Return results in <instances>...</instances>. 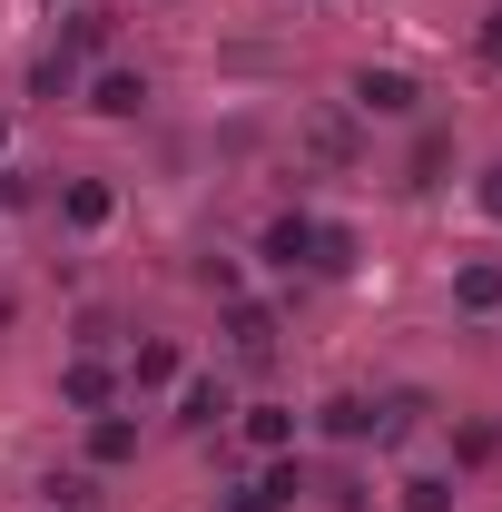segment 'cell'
Here are the masks:
<instances>
[{"mask_svg":"<svg viewBox=\"0 0 502 512\" xmlns=\"http://www.w3.org/2000/svg\"><path fill=\"white\" fill-rule=\"evenodd\" d=\"M0 148H10V119H0Z\"/></svg>","mask_w":502,"mask_h":512,"instance_id":"44dd1931","label":"cell"},{"mask_svg":"<svg viewBox=\"0 0 502 512\" xmlns=\"http://www.w3.org/2000/svg\"><path fill=\"white\" fill-rule=\"evenodd\" d=\"M50 503L60 512H99V483H89V473H50Z\"/></svg>","mask_w":502,"mask_h":512,"instance_id":"9a60e30c","label":"cell"},{"mask_svg":"<svg viewBox=\"0 0 502 512\" xmlns=\"http://www.w3.org/2000/svg\"><path fill=\"white\" fill-rule=\"evenodd\" d=\"M453 306H463V316H493L502 306V266H463V276H453Z\"/></svg>","mask_w":502,"mask_h":512,"instance_id":"9c48e42d","label":"cell"},{"mask_svg":"<svg viewBox=\"0 0 502 512\" xmlns=\"http://www.w3.org/2000/svg\"><path fill=\"white\" fill-rule=\"evenodd\" d=\"M227 335H237V355H266V345H276V316H266V306H237Z\"/></svg>","mask_w":502,"mask_h":512,"instance_id":"4fadbf2b","label":"cell"},{"mask_svg":"<svg viewBox=\"0 0 502 512\" xmlns=\"http://www.w3.org/2000/svg\"><path fill=\"white\" fill-rule=\"evenodd\" d=\"M227 414H237V404H227V384H178V424H197V434H207V424H227Z\"/></svg>","mask_w":502,"mask_h":512,"instance_id":"ba28073f","label":"cell"},{"mask_svg":"<svg viewBox=\"0 0 502 512\" xmlns=\"http://www.w3.org/2000/svg\"><path fill=\"white\" fill-rule=\"evenodd\" d=\"M493 444H502L493 424H463V434H453V463H493Z\"/></svg>","mask_w":502,"mask_h":512,"instance_id":"ac0fdd59","label":"cell"},{"mask_svg":"<svg viewBox=\"0 0 502 512\" xmlns=\"http://www.w3.org/2000/svg\"><path fill=\"white\" fill-rule=\"evenodd\" d=\"M404 512H453V483H443V473H414V483H404Z\"/></svg>","mask_w":502,"mask_h":512,"instance_id":"2e32d148","label":"cell"},{"mask_svg":"<svg viewBox=\"0 0 502 512\" xmlns=\"http://www.w3.org/2000/svg\"><path fill=\"white\" fill-rule=\"evenodd\" d=\"M443 158H453V138H443V128H424V138H414V188H434Z\"/></svg>","mask_w":502,"mask_h":512,"instance_id":"5bb4252c","label":"cell"},{"mask_svg":"<svg viewBox=\"0 0 502 512\" xmlns=\"http://www.w3.org/2000/svg\"><path fill=\"white\" fill-rule=\"evenodd\" d=\"M247 444L256 453H296V404H247Z\"/></svg>","mask_w":502,"mask_h":512,"instance_id":"52a82bcc","label":"cell"},{"mask_svg":"<svg viewBox=\"0 0 502 512\" xmlns=\"http://www.w3.org/2000/svg\"><path fill=\"white\" fill-rule=\"evenodd\" d=\"M128 384H138V394L178 384V345H138V355H128Z\"/></svg>","mask_w":502,"mask_h":512,"instance_id":"30bf717a","label":"cell"},{"mask_svg":"<svg viewBox=\"0 0 502 512\" xmlns=\"http://www.w3.org/2000/svg\"><path fill=\"white\" fill-rule=\"evenodd\" d=\"M79 50H109V10H79V20H69V50H60V60H79Z\"/></svg>","mask_w":502,"mask_h":512,"instance_id":"e0dca14e","label":"cell"},{"mask_svg":"<svg viewBox=\"0 0 502 512\" xmlns=\"http://www.w3.org/2000/svg\"><path fill=\"white\" fill-rule=\"evenodd\" d=\"M473 207H483V217H493V227H502V158H493V168H483V188H473Z\"/></svg>","mask_w":502,"mask_h":512,"instance_id":"d6986e66","label":"cell"},{"mask_svg":"<svg viewBox=\"0 0 502 512\" xmlns=\"http://www.w3.org/2000/svg\"><path fill=\"white\" fill-rule=\"evenodd\" d=\"M315 266H325V276H345V266H355V227L315 217Z\"/></svg>","mask_w":502,"mask_h":512,"instance_id":"7c38bea8","label":"cell"},{"mask_svg":"<svg viewBox=\"0 0 502 512\" xmlns=\"http://www.w3.org/2000/svg\"><path fill=\"white\" fill-rule=\"evenodd\" d=\"M355 109L365 119H414L424 89H414V69H355Z\"/></svg>","mask_w":502,"mask_h":512,"instance_id":"6da1fadb","label":"cell"},{"mask_svg":"<svg viewBox=\"0 0 502 512\" xmlns=\"http://www.w3.org/2000/svg\"><path fill=\"white\" fill-rule=\"evenodd\" d=\"M315 434H325V444H365V434H384V404H365V394H325V404H315Z\"/></svg>","mask_w":502,"mask_h":512,"instance_id":"7a4b0ae2","label":"cell"},{"mask_svg":"<svg viewBox=\"0 0 502 512\" xmlns=\"http://www.w3.org/2000/svg\"><path fill=\"white\" fill-rule=\"evenodd\" d=\"M60 217L79 227V237H89V227H109V217H119V197L99 188V178H79V188H60Z\"/></svg>","mask_w":502,"mask_h":512,"instance_id":"8992f818","label":"cell"},{"mask_svg":"<svg viewBox=\"0 0 502 512\" xmlns=\"http://www.w3.org/2000/svg\"><path fill=\"white\" fill-rule=\"evenodd\" d=\"M89 109H99V119H138V109H148V79H138V69H99V79H89Z\"/></svg>","mask_w":502,"mask_h":512,"instance_id":"277c9868","label":"cell"},{"mask_svg":"<svg viewBox=\"0 0 502 512\" xmlns=\"http://www.w3.org/2000/svg\"><path fill=\"white\" fill-rule=\"evenodd\" d=\"M60 394L79 404V414H109V394H119V375L99 365V355H69V375H60Z\"/></svg>","mask_w":502,"mask_h":512,"instance_id":"5b68a950","label":"cell"},{"mask_svg":"<svg viewBox=\"0 0 502 512\" xmlns=\"http://www.w3.org/2000/svg\"><path fill=\"white\" fill-rule=\"evenodd\" d=\"M483 69H502V10L483 20Z\"/></svg>","mask_w":502,"mask_h":512,"instance_id":"ffe728a7","label":"cell"},{"mask_svg":"<svg viewBox=\"0 0 502 512\" xmlns=\"http://www.w3.org/2000/svg\"><path fill=\"white\" fill-rule=\"evenodd\" d=\"M266 266H315V217L306 207H286V217H266V237H256Z\"/></svg>","mask_w":502,"mask_h":512,"instance_id":"3957f363","label":"cell"},{"mask_svg":"<svg viewBox=\"0 0 502 512\" xmlns=\"http://www.w3.org/2000/svg\"><path fill=\"white\" fill-rule=\"evenodd\" d=\"M128 453H138V424L99 414V424H89V463H128Z\"/></svg>","mask_w":502,"mask_h":512,"instance_id":"8fae6325","label":"cell"}]
</instances>
